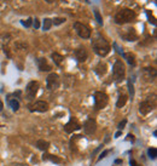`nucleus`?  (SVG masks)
<instances>
[{
	"label": "nucleus",
	"instance_id": "1",
	"mask_svg": "<svg viewBox=\"0 0 157 166\" xmlns=\"http://www.w3.org/2000/svg\"><path fill=\"white\" fill-rule=\"evenodd\" d=\"M92 49L100 57H104L110 52V45L102 35H97L92 40Z\"/></svg>",
	"mask_w": 157,
	"mask_h": 166
},
{
	"label": "nucleus",
	"instance_id": "2",
	"mask_svg": "<svg viewBox=\"0 0 157 166\" xmlns=\"http://www.w3.org/2000/svg\"><path fill=\"white\" fill-rule=\"evenodd\" d=\"M135 12L131 9H122L120 10L116 15H115V22L117 24H125V23H129L132 21H134L135 18Z\"/></svg>",
	"mask_w": 157,
	"mask_h": 166
},
{
	"label": "nucleus",
	"instance_id": "3",
	"mask_svg": "<svg viewBox=\"0 0 157 166\" xmlns=\"http://www.w3.org/2000/svg\"><path fill=\"white\" fill-rule=\"evenodd\" d=\"M112 74H114V79L116 82H121L123 79H125V75H126V68H125V64L117 59L114 64V68H112Z\"/></svg>",
	"mask_w": 157,
	"mask_h": 166
},
{
	"label": "nucleus",
	"instance_id": "4",
	"mask_svg": "<svg viewBox=\"0 0 157 166\" xmlns=\"http://www.w3.org/2000/svg\"><path fill=\"white\" fill-rule=\"evenodd\" d=\"M74 29L75 32L77 33V35L82 38V39H88L91 37V29L88 26L84 24V23H80V22H75L74 23Z\"/></svg>",
	"mask_w": 157,
	"mask_h": 166
},
{
	"label": "nucleus",
	"instance_id": "5",
	"mask_svg": "<svg viewBox=\"0 0 157 166\" xmlns=\"http://www.w3.org/2000/svg\"><path fill=\"white\" fill-rule=\"evenodd\" d=\"M108 95L104 94V92H100V91H97L94 94V108L98 110V109H102L104 108L106 104H108Z\"/></svg>",
	"mask_w": 157,
	"mask_h": 166
},
{
	"label": "nucleus",
	"instance_id": "6",
	"mask_svg": "<svg viewBox=\"0 0 157 166\" xmlns=\"http://www.w3.org/2000/svg\"><path fill=\"white\" fill-rule=\"evenodd\" d=\"M59 85H60L59 75L56 73H51L46 79V88L48 90H56L59 88Z\"/></svg>",
	"mask_w": 157,
	"mask_h": 166
},
{
	"label": "nucleus",
	"instance_id": "7",
	"mask_svg": "<svg viewBox=\"0 0 157 166\" xmlns=\"http://www.w3.org/2000/svg\"><path fill=\"white\" fill-rule=\"evenodd\" d=\"M39 82L38 81H30L29 84L27 85V88H26V97H27V100H29V101H32V100H34L35 98V96H36V94H38V90H39Z\"/></svg>",
	"mask_w": 157,
	"mask_h": 166
},
{
	"label": "nucleus",
	"instance_id": "8",
	"mask_svg": "<svg viewBox=\"0 0 157 166\" xmlns=\"http://www.w3.org/2000/svg\"><path fill=\"white\" fill-rule=\"evenodd\" d=\"M29 110L30 112H40L45 113L48 110V103L45 101H36L32 104H29Z\"/></svg>",
	"mask_w": 157,
	"mask_h": 166
},
{
	"label": "nucleus",
	"instance_id": "9",
	"mask_svg": "<svg viewBox=\"0 0 157 166\" xmlns=\"http://www.w3.org/2000/svg\"><path fill=\"white\" fill-rule=\"evenodd\" d=\"M80 129H81V125L78 124V121L75 118H71L69 120V123L65 124V126H64V131L66 133H71V132H74L76 130H80Z\"/></svg>",
	"mask_w": 157,
	"mask_h": 166
},
{
	"label": "nucleus",
	"instance_id": "10",
	"mask_svg": "<svg viewBox=\"0 0 157 166\" xmlns=\"http://www.w3.org/2000/svg\"><path fill=\"white\" fill-rule=\"evenodd\" d=\"M153 107H155V103H151L150 100H146V101H144V102H141L139 104V112L143 115H146L153 109Z\"/></svg>",
	"mask_w": 157,
	"mask_h": 166
},
{
	"label": "nucleus",
	"instance_id": "11",
	"mask_svg": "<svg viewBox=\"0 0 157 166\" xmlns=\"http://www.w3.org/2000/svg\"><path fill=\"white\" fill-rule=\"evenodd\" d=\"M96 129H97V124L93 119H87L86 123L84 124V131L85 133L87 135H92L96 132Z\"/></svg>",
	"mask_w": 157,
	"mask_h": 166
},
{
	"label": "nucleus",
	"instance_id": "12",
	"mask_svg": "<svg viewBox=\"0 0 157 166\" xmlns=\"http://www.w3.org/2000/svg\"><path fill=\"white\" fill-rule=\"evenodd\" d=\"M75 57H76V59L78 61V62H85L86 59H87V51L84 49V47H78V49H76L75 50Z\"/></svg>",
	"mask_w": 157,
	"mask_h": 166
},
{
	"label": "nucleus",
	"instance_id": "13",
	"mask_svg": "<svg viewBox=\"0 0 157 166\" xmlns=\"http://www.w3.org/2000/svg\"><path fill=\"white\" fill-rule=\"evenodd\" d=\"M38 65H39V69L41 72H50L52 69L51 65L48 64V62L46 61V58H39L38 59Z\"/></svg>",
	"mask_w": 157,
	"mask_h": 166
},
{
	"label": "nucleus",
	"instance_id": "14",
	"mask_svg": "<svg viewBox=\"0 0 157 166\" xmlns=\"http://www.w3.org/2000/svg\"><path fill=\"white\" fill-rule=\"evenodd\" d=\"M126 40H128V41H134L137 38H138V35H137V33L134 32V29H127V34H123L122 35Z\"/></svg>",
	"mask_w": 157,
	"mask_h": 166
},
{
	"label": "nucleus",
	"instance_id": "15",
	"mask_svg": "<svg viewBox=\"0 0 157 166\" xmlns=\"http://www.w3.org/2000/svg\"><path fill=\"white\" fill-rule=\"evenodd\" d=\"M106 69H108L106 64H105V63H103V62H100V63H98V65L96 67V73H97L98 75L103 76V75L106 73Z\"/></svg>",
	"mask_w": 157,
	"mask_h": 166
},
{
	"label": "nucleus",
	"instance_id": "16",
	"mask_svg": "<svg viewBox=\"0 0 157 166\" xmlns=\"http://www.w3.org/2000/svg\"><path fill=\"white\" fill-rule=\"evenodd\" d=\"M36 147H38L40 150H44V152H46V150L48 149V147H50V143H48L47 141L39 139V141L36 142Z\"/></svg>",
	"mask_w": 157,
	"mask_h": 166
},
{
	"label": "nucleus",
	"instance_id": "17",
	"mask_svg": "<svg viewBox=\"0 0 157 166\" xmlns=\"http://www.w3.org/2000/svg\"><path fill=\"white\" fill-rule=\"evenodd\" d=\"M51 57H52V59H53V62L57 64V65H60L62 64V62H63V56L62 55H59L58 52H53L52 55H51Z\"/></svg>",
	"mask_w": 157,
	"mask_h": 166
},
{
	"label": "nucleus",
	"instance_id": "18",
	"mask_svg": "<svg viewBox=\"0 0 157 166\" xmlns=\"http://www.w3.org/2000/svg\"><path fill=\"white\" fill-rule=\"evenodd\" d=\"M126 102H127V96H126L125 94H121V95L119 96L117 102H116V107H117V108H122V107L126 104Z\"/></svg>",
	"mask_w": 157,
	"mask_h": 166
},
{
	"label": "nucleus",
	"instance_id": "19",
	"mask_svg": "<svg viewBox=\"0 0 157 166\" xmlns=\"http://www.w3.org/2000/svg\"><path fill=\"white\" fill-rule=\"evenodd\" d=\"M42 159L44 160H51V161H53V162H62V159L60 158H57V156H54V155H50V154H44V156H42Z\"/></svg>",
	"mask_w": 157,
	"mask_h": 166
},
{
	"label": "nucleus",
	"instance_id": "20",
	"mask_svg": "<svg viewBox=\"0 0 157 166\" xmlns=\"http://www.w3.org/2000/svg\"><path fill=\"white\" fill-rule=\"evenodd\" d=\"M123 57H125V59L131 64V65H135V59H134V56L132 55V53H123Z\"/></svg>",
	"mask_w": 157,
	"mask_h": 166
},
{
	"label": "nucleus",
	"instance_id": "21",
	"mask_svg": "<svg viewBox=\"0 0 157 166\" xmlns=\"http://www.w3.org/2000/svg\"><path fill=\"white\" fill-rule=\"evenodd\" d=\"M9 104H10V107L12 108V110H14V112H17V110L20 109V102H18L16 98L10 100V101H9Z\"/></svg>",
	"mask_w": 157,
	"mask_h": 166
},
{
	"label": "nucleus",
	"instance_id": "22",
	"mask_svg": "<svg viewBox=\"0 0 157 166\" xmlns=\"http://www.w3.org/2000/svg\"><path fill=\"white\" fill-rule=\"evenodd\" d=\"M51 27H52V20H50V18H45V20H44L42 29H44V30H50Z\"/></svg>",
	"mask_w": 157,
	"mask_h": 166
},
{
	"label": "nucleus",
	"instance_id": "23",
	"mask_svg": "<svg viewBox=\"0 0 157 166\" xmlns=\"http://www.w3.org/2000/svg\"><path fill=\"white\" fill-rule=\"evenodd\" d=\"M94 16H96V20H97L98 24L103 26V17H102V15H100V12L98 10H94Z\"/></svg>",
	"mask_w": 157,
	"mask_h": 166
},
{
	"label": "nucleus",
	"instance_id": "24",
	"mask_svg": "<svg viewBox=\"0 0 157 166\" xmlns=\"http://www.w3.org/2000/svg\"><path fill=\"white\" fill-rule=\"evenodd\" d=\"M64 22H65V18H63V17H56L54 20H52V24H54V26H59Z\"/></svg>",
	"mask_w": 157,
	"mask_h": 166
},
{
	"label": "nucleus",
	"instance_id": "25",
	"mask_svg": "<svg viewBox=\"0 0 157 166\" xmlns=\"http://www.w3.org/2000/svg\"><path fill=\"white\" fill-rule=\"evenodd\" d=\"M147 154H149V156H150L151 159H156V156H157V150H156V148H150V149L147 150Z\"/></svg>",
	"mask_w": 157,
	"mask_h": 166
},
{
	"label": "nucleus",
	"instance_id": "26",
	"mask_svg": "<svg viewBox=\"0 0 157 166\" xmlns=\"http://www.w3.org/2000/svg\"><path fill=\"white\" fill-rule=\"evenodd\" d=\"M128 89H129V95L133 98L134 97V88H133V84H132L131 80H128Z\"/></svg>",
	"mask_w": 157,
	"mask_h": 166
},
{
	"label": "nucleus",
	"instance_id": "27",
	"mask_svg": "<svg viewBox=\"0 0 157 166\" xmlns=\"http://www.w3.org/2000/svg\"><path fill=\"white\" fill-rule=\"evenodd\" d=\"M32 23H33V20H32V18H27V20H23V21H22V24H23L24 27H30Z\"/></svg>",
	"mask_w": 157,
	"mask_h": 166
},
{
	"label": "nucleus",
	"instance_id": "28",
	"mask_svg": "<svg viewBox=\"0 0 157 166\" xmlns=\"http://www.w3.org/2000/svg\"><path fill=\"white\" fill-rule=\"evenodd\" d=\"M110 152H111V150H104V152H103V153H102V154L99 155V158H98V160H102L103 158H105V156H106V155H108L109 153H110Z\"/></svg>",
	"mask_w": 157,
	"mask_h": 166
},
{
	"label": "nucleus",
	"instance_id": "29",
	"mask_svg": "<svg viewBox=\"0 0 157 166\" xmlns=\"http://www.w3.org/2000/svg\"><path fill=\"white\" fill-rule=\"evenodd\" d=\"M33 24H34V28H35V29H38V28L40 27V22H39V20H38V18H35V20H34V22H33Z\"/></svg>",
	"mask_w": 157,
	"mask_h": 166
},
{
	"label": "nucleus",
	"instance_id": "30",
	"mask_svg": "<svg viewBox=\"0 0 157 166\" xmlns=\"http://www.w3.org/2000/svg\"><path fill=\"white\" fill-rule=\"evenodd\" d=\"M126 124H127V120H126V119H125V120H122V121L119 124V129H120V130H122V129L125 127V125H126Z\"/></svg>",
	"mask_w": 157,
	"mask_h": 166
},
{
	"label": "nucleus",
	"instance_id": "31",
	"mask_svg": "<svg viewBox=\"0 0 157 166\" xmlns=\"http://www.w3.org/2000/svg\"><path fill=\"white\" fill-rule=\"evenodd\" d=\"M129 165H131V166H140L134 159H131V160H129Z\"/></svg>",
	"mask_w": 157,
	"mask_h": 166
},
{
	"label": "nucleus",
	"instance_id": "32",
	"mask_svg": "<svg viewBox=\"0 0 157 166\" xmlns=\"http://www.w3.org/2000/svg\"><path fill=\"white\" fill-rule=\"evenodd\" d=\"M10 166H27L26 164H21V162H15V164H11Z\"/></svg>",
	"mask_w": 157,
	"mask_h": 166
},
{
	"label": "nucleus",
	"instance_id": "33",
	"mask_svg": "<svg viewBox=\"0 0 157 166\" xmlns=\"http://www.w3.org/2000/svg\"><path fill=\"white\" fill-rule=\"evenodd\" d=\"M3 109H4V104H3L2 100H0V112H3Z\"/></svg>",
	"mask_w": 157,
	"mask_h": 166
},
{
	"label": "nucleus",
	"instance_id": "34",
	"mask_svg": "<svg viewBox=\"0 0 157 166\" xmlns=\"http://www.w3.org/2000/svg\"><path fill=\"white\" fill-rule=\"evenodd\" d=\"M120 136H121V131H119V132L115 133V138H117V137H120Z\"/></svg>",
	"mask_w": 157,
	"mask_h": 166
},
{
	"label": "nucleus",
	"instance_id": "35",
	"mask_svg": "<svg viewBox=\"0 0 157 166\" xmlns=\"http://www.w3.org/2000/svg\"><path fill=\"white\" fill-rule=\"evenodd\" d=\"M121 162H122V160H116L115 161V164H121Z\"/></svg>",
	"mask_w": 157,
	"mask_h": 166
},
{
	"label": "nucleus",
	"instance_id": "36",
	"mask_svg": "<svg viewBox=\"0 0 157 166\" xmlns=\"http://www.w3.org/2000/svg\"><path fill=\"white\" fill-rule=\"evenodd\" d=\"M45 2H47V3H53L54 0H45Z\"/></svg>",
	"mask_w": 157,
	"mask_h": 166
}]
</instances>
